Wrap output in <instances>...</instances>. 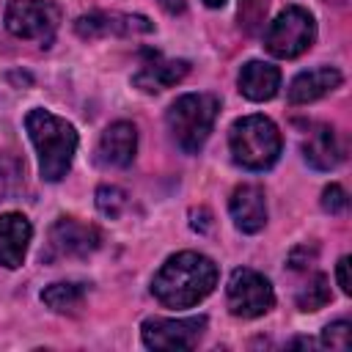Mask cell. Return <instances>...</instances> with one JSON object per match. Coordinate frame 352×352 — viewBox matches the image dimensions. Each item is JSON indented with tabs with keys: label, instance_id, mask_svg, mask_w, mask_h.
<instances>
[{
	"label": "cell",
	"instance_id": "cell-1",
	"mask_svg": "<svg viewBox=\"0 0 352 352\" xmlns=\"http://www.w3.org/2000/svg\"><path fill=\"white\" fill-rule=\"evenodd\" d=\"M217 286V264L195 250H182L170 256L151 280V294L165 308H192L209 297Z\"/></svg>",
	"mask_w": 352,
	"mask_h": 352
},
{
	"label": "cell",
	"instance_id": "cell-2",
	"mask_svg": "<svg viewBox=\"0 0 352 352\" xmlns=\"http://www.w3.org/2000/svg\"><path fill=\"white\" fill-rule=\"evenodd\" d=\"M25 129L36 148L41 179L50 184L66 179V173L72 170L74 154H77V143H80L77 129L66 118H60L44 107H33L25 116Z\"/></svg>",
	"mask_w": 352,
	"mask_h": 352
},
{
	"label": "cell",
	"instance_id": "cell-3",
	"mask_svg": "<svg viewBox=\"0 0 352 352\" xmlns=\"http://www.w3.org/2000/svg\"><path fill=\"white\" fill-rule=\"evenodd\" d=\"M228 148L239 168L270 170L283 148L280 132L267 116H242L228 129Z\"/></svg>",
	"mask_w": 352,
	"mask_h": 352
},
{
	"label": "cell",
	"instance_id": "cell-4",
	"mask_svg": "<svg viewBox=\"0 0 352 352\" xmlns=\"http://www.w3.org/2000/svg\"><path fill=\"white\" fill-rule=\"evenodd\" d=\"M217 113H220V99L214 94H184L168 107L165 124L170 138L184 154H198L212 135Z\"/></svg>",
	"mask_w": 352,
	"mask_h": 352
},
{
	"label": "cell",
	"instance_id": "cell-5",
	"mask_svg": "<svg viewBox=\"0 0 352 352\" xmlns=\"http://www.w3.org/2000/svg\"><path fill=\"white\" fill-rule=\"evenodd\" d=\"M316 41V22L311 16V11H305L302 6H289L283 8L267 28L264 33V47L270 55L275 58H300L302 52H308Z\"/></svg>",
	"mask_w": 352,
	"mask_h": 352
},
{
	"label": "cell",
	"instance_id": "cell-6",
	"mask_svg": "<svg viewBox=\"0 0 352 352\" xmlns=\"http://www.w3.org/2000/svg\"><path fill=\"white\" fill-rule=\"evenodd\" d=\"M3 22L11 36L50 47L60 25V8L50 0H8Z\"/></svg>",
	"mask_w": 352,
	"mask_h": 352
},
{
	"label": "cell",
	"instance_id": "cell-7",
	"mask_svg": "<svg viewBox=\"0 0 352 352\" xmlns=\"http://www.w3.org/2000/svg\"><path fill=\"white\" fill-rule=\"evenodd\" d=\"M226 297H228V311L234 316H239V319L264 316L275 305L272 283L261 272H256L250 267H239V270L231 272Z\"/></svg>",
	"mask_w": 352,
	"mask_h": 352
},
{
	"label": "cell",
	"instance_id": "cell-8",
	"mask_svg": "<svg viewBox=\"0 0 352 352\" xmlns=\"http://www.w3.org/2000/svg\"><path fill=\"white\" fill-rule=\"evenodd\" d=\"M102 245V234L96 226L82 223L77 217H58L50 226L47 258H85Z\"/></svg>",
	"mask_w": 352,
	"mask_h": 352
},
{
	"label": "cell",
	"instance_id": "cell-9",
	"mask_svg": "<svg viewBox=\"0 0 352 352\" xmlns=\"http://www.w3.org/2000/svg\"><path fill=\"white\" fill-rule=\"evenodd\" d=\"M206 330V316L187 319H146L140 338L148 349H192Z\"/></svg>",
	"mask_w": 352,
	"mask_h": 352
},
{
	"label": "cell",
	"instance_id": "cell-10",
	"mask_svg": "<svg viewBox=\"0 0 352 352\" xmlns=\"http://www.w3.org/2000/svg\"><path fill=\"white\" fill-rule=\"evenodd\" d=\"M74 30L82 38H129V36H146L154 30V22L143 14H121V11H91L74 19Z\"/></svg>",
	"mask_w": 352,
	"mask_h": 352
},
{
	"label": "cell",
	"instance_id": "cell-11",
	"mask_svg": "<svg viewBox=\"0 0 352 352\" xmlns=\"http://www.w3.org/2000/svg\"><path fill=\"white\" fill-rule=\"evenodd\" d=\"M190 72L187 60H176V58H162L160 52H146L140 69L132 77V85L140 88L143 94H160L176 82H182Z\"/></svg>",
	"mask_w": 352,
	"mask_h": 352
},
{
	"label": "cell",
	"instance_id": "cell-12",
	"mask_svg": "<svg viewBox=\"0 0 352 352\" xmlns=\"http://www.w3.org/2000/svg\"><path fill=\"white\" fill-rule=\"evenodd\" d=\"M138 151V129L129 121H116L110 124L99 143H96V165L102 168H126L132 165Z\"/></svg>",
	"mask_w": 352,
	"mask_h": 352
},
{
	"label": "cell",
	"instance_id": "cell-13",
	"mask_svg": "<svg viewBox=\"0 0 352 352\" xmlns=\"http://www.w3.org/2000/svg\"><path fill=\"white\" fill-rule=\"evenodd\" d=\"M228 212L242 234H258L267 226V198L258 184H239L228 198Z\"/></svg>",
	"mask_w": 352,
	"mask_h": 352
},
{
	"label": "cell",
	"instance_id": "cell-14",
	"mask_svg": "<svg viewBox=\"0 0 352 352\" xmlns=\"http://www.w3.org/2000/svg\"><path fill=\"white\" fill-rule=\"evenodd\" d=\"M30 239H33V226L22 212L0 214V267L6 270L22 267Z\"/></svg>",
	"mask_w": 352,
	"mask_h": 352
},
{
	"label": "cell",
	"instance_id": "cell-15",
	"mask_svg": "<svg viewBox=\"0 0 352 352\" xmlns=\"http://www.w3.org/2000/svg\"><path fill=\"white\" fill-rule=\"evenodd\" d=\"M302 160L314 170H333L344 160V148L338 143V135L330 124H314L311 132L302 138Z\"/></svg>",
	"mask_w": 352,
	"mask_h": 352
},
{
	"label": "cell",
	"instance_id": "cell-16",
	"mask_svg": "<svg viewBox=\"0 0 352 352\" xmlns=\"http://www.w3.org/2000/svg\"><path fill=\"white\" fill-rule=\"evenodd\" d=\"M341 72L336 66H316V69H308V72H300L289 88H286V99L289 104H308V102H316L322 99L324 94H330L333 88L341 85Z\"/></svg>",
	"mask_w": 352,
	"mask_h": 352
},
{
	"label": "cell",
	"instance_id": "cell-17",
	"mask_svg": "<svg viewBox=\"0 0 352 352\" xmlns=\"http://www.w3.org/2000/svg\"><path fill=\"white\" fill-rule=\"evenodd\" d=\"M239 94L250 102H270L280 88V69L267 60H248L236 77Z\"/></svg>",
	"mask_w": 352,
	"mask_h": 352
},
{
	"label": "cell",
	"instance_id": "cell-18",
	"mask_svg": "<svg viewBox=\"0 0 352 352\" xmlns=\"http://www.w3.org/2000/svg\"><path fill=\"white\" fill-rule=\"evenodd\" d=\"M85 300V286L82 283H72V280H58L50 283L41 292V302L55 311V314H74Z\"/></svg>",
	"mask_w": 352,
	"mask_h": 352
},
{
	"label": "cell",
	"instance_id": "cell-19",
	"mask_svg": "<svg viewBox=\"0 0 352 352\" xmlns=\"http://www.w3.org/2000/svg\"><path fill=\"white\" fill-rule=\"evenodd\" d=\"M22 190H25V162L11 151H0V201H11Z\"/></svg>",
	"mask_w": 352,
	"mask_h": 352
},
{
	"label": "cell",
	"instance_id": "cell-20",
	"mask_svg": "<svg viewBox=\"0 0 352 352\" xmlns=\"http://www.w3.org/2000/svg\"><path fill=\"white\" fill-rule=\"evenodd\" d=\"M333 292H330V278L316 272L300 292H297V308L300 311H319L330 302Z\"/></svg>",
	"mask_w": 352,
	"mask_h": 352
},
{
	"label": "cell",
	"instance_id": "cell-21",
	"mask_svg": "<svg viewBox=\"0 0 352 352\" xmlns=\"http://www.w3.org/2000/svg\"><path fill=\"white\" fill-rule=\"evenodd\" d=\"M124 206H126V192H124L121 187H116V184H102V187L96 190V209H99L104 217L116 220V217L124 212Z\"/></svg>",
	"mask_w": 352,
	"mask_h": 352
},
{
	"label": "cell",
	"instance_id": "cell-22",
	"mask_svg": "<svg viewBox=\"0 0 352 352\" xmlns=\"http://www.w3.org/2000/svg\"><path fill=\"white\" fill-rule=\"evenodd\" d=\"M322 344L330 346V349H349V344H352V324L344 322V319L327 324L322 330Z\"/></svg>",
	"mask_w": 352,
	"mask_h": 352
},
{
	"label": "cell",
	"instance_id": "cell-23",
	"mask_svg": "<svg viewBox=\"0 0 352 352\" xmlns=\"http://www.w3.org/2000/svg\"><path fill=\"white\" fill-rule=\"evenodd\" d=\"M270 0H239V19L248 30H256L267 14Z\"/></svg>",
	"mask_w": 352,
	"mask_h": 352
},
{
	"label": "cell",
	"instance_id": "cell-24",
	"mask_svg": "<svg viewBox=\"0 0 352 352\" xmlns=\"http://www.w3.org/2000/svg\"><path fill=\"white\" fill-rule=\"evenodd\" d=\"M322 209L330 214H341L346 209V192L341 184H330L322 190Z\"/></svg>",
	"mask_w": 352,
	"mask_h": 352
},
{
	"label": "cell",
	"instance_id": "cell-25",
	"mask_svg": "<svg viewBox=\"0 0 352 352\" xmlns=\"http://www.w3.org/2000/svg\"><path fill=\"white\" fill-rule=\"evenodd\" d=\"M336 278L344 294H352V280H349V256H341L336 264Z\"/></svg>",
	"mask_w": 352,
	"mask_h": 352
},
{
	"label": "cell",
	"instance_id": "cell-26",
	"mask_svg": "<svg viewBox=\"0 0 352 352\" xmlns=\"http://www.w3.org/2000/svg\"><path fill=\"white\" fill-rule=\"evenodd\" d=\"M160 3V8L162 11H168V14H184V8H187V0H157Z\"/></svg>",
	"mask_w": 352,
	"mask_h": 352
},
{
	"label": "cell",
	"instance_id": "cell-27",
	"mask_svg": "<svg viewBox=\"0 0 352 352\" xmlns=\"http://www.w3.org/2000/svg\"><path fill=\"white\" fill-rule=\"evenodd\" d=\"M206 8H220V6H226V0H201Z\"/></svg>",
	"mask_w": 352,
	"mask_h": 352
}]
</instances>
